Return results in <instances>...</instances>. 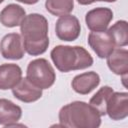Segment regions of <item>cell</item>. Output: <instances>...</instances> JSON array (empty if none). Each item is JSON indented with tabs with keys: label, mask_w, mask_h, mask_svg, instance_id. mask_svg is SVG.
<instances>
[{
	"label": "cell",
	"mask_w": 128,
	"mask_h": 128,
	"mask_svg": "<svg viewBox=\"0 0 128 128\" xmlns=\"http://www.w3.org/2000/svg\"><path fill=\"white\" fill-rule=\"evenodd\" d=\"M25 17V10L17 4L7 5L0 13V22L5 27H16L21 24Z\"/></svg>",
	"instance_id": "15"
},
{
	"label": "cell",
	"mask_w": 128,
	"mask_h": 128,
	"mask_svg": "<svg viewBox=\"0 0 128 128\" xmlns=\"http://www.w3.org/2000/svg\"><path fill=\"white\" fill-rule=\"evenodd\" d=\"M106 114L112 120H121L128 115V94L126 92H113L106 104Z\"/></svg>",
	"instance_id": "8"
},
{
	"label": "cell",
	"mask_w": 128,
	"mask_h": 128,
	"mask_svg": "<svg viewBox=\"0 0 128 128\" xmlns=\"http://www.w3.org/2000/svg\"><path fill=\"white\" fill-rule=\"evenodd\" d=\"M108 32L110 33L115 46L123 47L128 44V24L126 21H117L112 27H110Z\"/></svg>",
	"instance_id": "17"
},
{
	"label": "cell",
	"mask_w": 128,
	"mask_h": 128,
	"mask_svg": "<svg viewBox=\"0 0 128 128\" xmlns=\"http://www.w3.org/2000/svg\"><path fill=\"white\" fill-rule=\"evenodd\" d=\"M22 78V70L17 64L8 63L0 65V89H11Z\"/></svg>",
	"instance_id": "11"
},
{
	"label": "cell",
	"mask_w": 128,
	"mask_h": 128,
	"mask_svg": "<svg viewBox=\"0 0 128 128\" xmlns=\"http://www.w3.org/2000/svg\"><path fill=\"white\" fill-rule=\"evenodd\" d=\"M45 7L49 13L55 16L68 15L74 7L73 0H46Z\"/></svg>",
	"instance_id": "18"
},
{
	"label": "cell",
	"mask_w": 128,
	"mask_h": 128,
	"mask_svg": "<svg viewBox=\"0 0 128 128\" xmlns=\"http://www.w3.org/2000/svg\"><path fill=\"white\" fill-rule=\"evenodd\" d=\"M21 108L7 99H0V125L14 126L21 118Z\"/></svg>",
	"instance_id": "13"
},
{
	"label": "cell",
	"mask_w": 128,
	"mask_h": 128,
	"mask_svg": "<svg viewBox=\"0 0 128 128\" xmlns=\"http://www.w3.org/2000/svg\"><path fill=\"white\" fill-rule=\"evenodd\" d=\"M51 58L61 72L85 69L93 64L92 56L80 46H56L51 51Z\"/></svg>",
	"instance_id": "3"
},
{
	"label": "cell",
	"mask_w": 128,
	"mask_h": 128,
	"mask_svg": "<svg viewBox=\"0 0 128 128\" xmlns=\"http://www.w3.org/2000/svg\"><path fill=\"white\" fill-rule=\"evenodd\" d=\"M59 121L63 127L97 128L101 124V116L90 104L75 101L61 108Z\"/></svg>",
	"instance_id": "2"
},
{
	"label": "cell",
	"mask_w": 128,
	"mask_h": 128,
	"mask_svg": "<svg viewBox=\"0 0 128 128\" xmlns=\"http://www.w3.org/2000/svg\"><path fill=\"white\" fill-rule=\"evenodd\" d=\"M24 50L32 55L43 54L49 45L48 22L43 15L32 13L25 16L20 24Z\"/></svg>",
	"instance_id": "1"
},
{
	"label": "cell",
	"mask_w": 128,
	"mask_h": 128,
	"mask_svg": "<svg viewBox=\"0 0 128 128\" xmlns=\"http://www.w3.org/2000/svg\"><path fill=\"white\" fill-rule=\"evenodd\" d=\"M79 4L81 5H89L96 1H104V2H115L116 0H77Z\"/></svg>",
	"instance_id": "19"
},
{
	"label": "cell",
	"mask_w": 128,
	"mask_h": 128,
	"mask_svg": "<svg viewBox=\"0 0 128 128\" xmlns=\"http://www.w3.org/2000/svg\"><path fill=\"white\" fill-rule=\"evenodd\" d=\"M113 18V12L106 7H98L87 12L85 21L91 31H104Z\"/></svg>",
	"instance_id": "9"
},
{
	"label": "cell",
	"mask_w": 128,
	"mask_h": 128,
	"mask_svg": "<svg viewBox=\"0 0 128 128\" xmlns=\"http://www.w3.org/2000/svg\"><path fill=\"white\" fill-rule=\"evenodd\" d=\"M106 58L108 67L112 72L126 77L128 72V51L126 49H114Z\"/></svg>",
	"instance_id": "14"
},
{
	"label": "cell",
	"mask_w": 128,
	"mask_h": 128,
	"mask_svg": "<svg viewBox=\"0 0 128 128\" xmlns=\"http://www.w3.org/2000/svg\"><path fill=\"white\" fill-rule=\"evenodd\" d=\"M3 1H4V0H0V4H1V3L3 2Z\"/></svg>",
	"instance_id": "21"
},
{
	"label": "cell",
	"mask_w": 128,
	"mask_h": 128,
	"mask_svg": "<svg viewBox=\"0 0 128 128\" xmlns=\"http://www.w3.org/2000/svg\"><path fill=\"white\" fill-rule=\"evenodd\" d=\"M100 83V77L96 72L90 71L79 74L72 80V88L79 94H88L95 89Z\"/></svg>",
	"instance_id": "12"
},
{
	"label": "cell",
	"mask_w": 128,
	"mask_h": 128,
	"mask_svg": "<svg viewBox=\"0 0 128 128\" xmlns=\"http://www.w3.org/2000/svg\"><path fill=\"white\" fill-rule=\"evenodd\" d=\"M17 1L22 2V3H25V4H29V5H31V4H35V3H37L39 0H17Z\"/></svg>",
	"instance_id": "20"
},
{
	"label": "cell",
	"mask_w": 128,
	"mask_h": 128,
	"mask_svg": "<svg viewBox=\"0 0 128 128\" xmlns=\"http://www.w3.org/2000/svg\"><path fill=\"white\" fill-rule=\"evenodd\" d=\"M88 43L100 58H106L115 49L114 41L106 30L92 31L88 36Z\"/></svg>",
	"instance_id": "6"
},
{
	"label": "cell",
	"mask_w": 128,
	"mask_h": 128,
	"mask_svg": "<svg viewBox=\"0 0 128 128\" xmlns=\"http://www.w3.org/2000/svg\"><path fill=\"white\" fill-rule=\"evenodd\" d=\"M12 92L15 98L26 103L37 101L42 96V89L34 85L27 78H21L18 84L12 88Z\"/></svg>",
	"instance_id": "10"
},
{
	"label": "cell",
	"mask_w": 128,
	"mask_h": 128,
	"mask_svg": "<svg viewBox=\"0 0 128 128\" xmlns=\"http://www.w3.org/2000/svg\"><path fill=\"white\" fill-rule=\"evenodd\" d=\"M0 51L2 56L6 59H21L25 52L21 36L17 33L5 35L0 42Z\"/></svg>",
	"instance_id": "7"
},
{
	"label": "cell",
	"mask_w": 128,
	"mask_h": 128,
	"mask_svg": "<svg viewBox=\"0 0 128 128\" xmlns=\"http://www.w3.org/2000/svg\"><path fill=\"white\" fill-rule=\"evenodd\" d=\"M26 78L37 87L47 89L54 84L56 75L51 64L46 59L40 58L29 63Z\"/></svg>",
	"instance_id": "4"
},
{
	"label": "cell",
	"mask_w": 128,
	"mask_h": 128,
	"mask_svg": "<svg viewBox=\"0 0 128 128\" xmlns=\"http://www.w3.org/2000/svg\"><path fill=\"white\" fill-rule=\"evenodd\" d=\"M112 93H113V89L111 87L103 86L90 99L89 104L98 111L100 116H103L106 114V104Z\"/></svg>",
	"instance_id": "16"
},
{
	"label": "cell",
	"mask_w": 128,
	"mask_h": 128,
	"mask_svg": "<svg viewBox=\"0 0 128 128\" xmlns=\"http://www.w3.org/2000/svg\"><path fill=\"white\" fill-rule=\"evenodd\" d=\"M79 20L73 15L61 16L55 26V32L57 37L63 41H74L80 34Z\"/></svg>",
	"instance_id": "5"
}]
</instances>
